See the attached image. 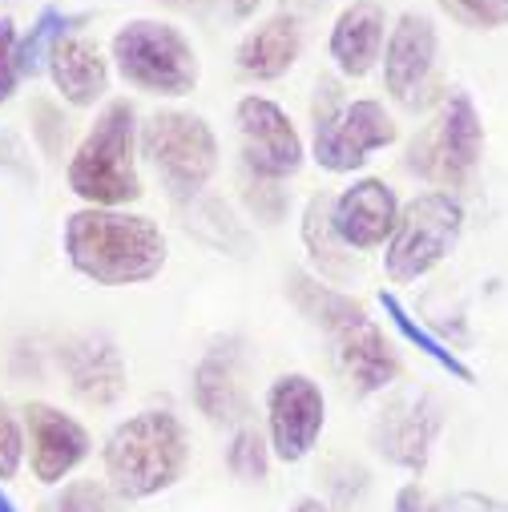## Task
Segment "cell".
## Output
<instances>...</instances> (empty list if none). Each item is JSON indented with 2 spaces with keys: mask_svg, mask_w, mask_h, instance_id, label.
I'll return each instance as SVG.
<instances>
[{
  "mask_svg": "<svg viewBox=\"0 0 508 512\" xmlns=\"http://www.w3.org/2000/svg\"><path fill=\"white\" fill-rule=\"evenodd\" d=\"M61 246L77 275L97 287L150 283L166 267V234L146 214L85 206L65 218Z\"/></svg>",
  "mask_w": 508,
  "mask_h": 512,
  "instance_id": "obj_1",
  "label": "cell"
},
{
  "mask_svg": "<svg viewBox=\"0 0 508 512\" xmlns=\"http://www.w3.org/2000/svg\"><path fill=\"white\" fill-rule=\"evenodd\" d=\"M287 295H291V303H295L319 331L331 335L335 355H339L347 379L355 383L363 396L384 392L388 383L396 379L400 363H396V355H392L384 331L375 327V319H371L351 295H343L339 287H331V283H323V279H311V275H303V271H295V275L287 279Z\"/></svg>",
  "mask_w": 508,
  "mask_h": 512,
  "instance_id": "obj_2",
  "label": "cell"
},
{
  "mask_svg": "<svg viewBox=\"0 0 508 512\" xmlns=\"http://www.w3.org/2000/svg\"><path fill=\"white\" fill-rule=\"evenodd\" d=\"M101 460L117 500H150L182 480L190 464V440L174 412L150 408L109 432Z\"/></svg>",
  "mask_w": 508,
  "mask_h": 512,
  "instance_id": "obj_3",
  "label": "cell"
},
{
  "mask_svg": "<svg viewBox=\"0 0 508 512\" xmlns=\"http://www.w3.org/2000/svg\"><path fill=\"white\" fill-rule=\"evenodd\" d=\"M138 146V113L130 101H109L89 134L69 158V190L85 206L121 210L142 198V178L134 162Z\"/></svg>",
  "mask_w": 508,
  "mask_h": 512,
  "instance_id": "obj_4",
  "label": "cell"
},
{
  "mask_svg": "<svg viewBox=\"0 0 508 512\" xmlns=\"http://www.w3.org/2000/svg\"><path fill=\"white\" fill-rule=\"evenodd\" d=\"M113 65L134 89L158 93V97H186L198 89V77H202L198 53L186 41V33L150 17L117 29Z\"/></svg>",
  "mask_w": 508,
  "mask_h": 512,
  "instance_id": "obj_5",
  "label": "cell"
},
{
  "mask_svg": "<svg viewBox=\"0 0 508 512\" xmlns=\"http://www.w3.org/2000/svg\"><path fill=\"white\" fill-rule=\"evenodd\" d=\"M464 234V206L444 194V190H428L420 198H412L392 234H388V250H384V271L392 283H420L424 275H432L448 254L456 250Z\"/></svg>",
  "mask_w": 508,
  "mask_h": 512,
  "instance_id": "obj_6",
  "label": "cell"
},
{
  "mask_svg": "<svg viewBox=\"0 0 508 512\" xmlns=\"http://www.w3.org/2000/svg\"><path fill=\"white\" fill-rule=\"evenodd\" d=\"M142 154L174 202H194L218 170V138L198 113L166 109L142 125Z\"/></svg>",
  "mask_w": 508,
  "mask_h": 512,
  "instance_id": "obj_7",
  "label": "cell"
},
{
  "mask_svg": "<svg viewBox=\"0 0 508 512\" xmlns=\"http://www.w3.org/2000/svg\"><path fill=\"white\" fill-rule=\"evenodd\" d=\"M480 158H484V125H480L476 101L464 89H452L436 121L408 146V170L448 194L472 182Z\"/></svg>",
  "mask_w": 508,
  "mask_h": 512,
  "instance_id": "obj_8",
  "label": "cell"
},
{
  "mask_svg": "<svg viewBox=\"0 0 508 512\" xmlns=\"http://www.w3.org/2000/svg\"><path fill=\"white\" fill-rule=\"evenodd\" d=\"M396 138V121L379 101H343L327 113H315L311 158L327 174H355L375 150H388Z\"/></svg>",
  "mask_w": 508,
  "mask_h": 512,
  "instance_id": "obj_9",
  "label": "cell"
},
{
  "mask_svg": "<svg viewBox=\"0 0 508 512\" xmlns=\"http://www.w3.org/2000/svg\"><path fill=\"white\" fill-rule=\"evenodd\" d=\"M234 121H238V138H242L246 174H259L267 182H283V178L299 174L303 138L279 101L259 97V93L242 97L234 109Z\"/></svg>",
  "mask_w": 508,
  "mask_h": 512,
  "instance_id": "obj_10",
  "label": "cell"
},
{
  "mask_svg": "<svg viewBox=\"0 0 508 512\" xmlns=\"http://www.w3.org/2000/svg\"><path fill=\"white\" fill-rule=\"evenodd\" d=\"M384 89L396 105L420 109L432 97L436 61H440V33L436 21L424 13L396 17V29L384 41Z\"/></svg>",
  "mask_w": 508,
  "mask_h": 512,
  "instance_id": "obj_11",
  "label": "cell"
},
{
  "mask_svg": "<svg viewBox=\"0 0 508 512\" xmlns=\"http://www.w3.org/2000/svg\"><path fill=\"white\" fill-rule=\"evenodd\" d=\"M267 424H271V452L283 464H299L319 444L327 424L323 388L303 371L279 375L267 392Z\"/></svg>",
  "mask_w": 508,
  "mask_h": 512,
  "instance_id": "obj_12",
  "label": "cell"
},
{
  "mask_svg": "<svg viewBox=\"0 0 508 512\" xmlns=\"http://www.w3.org/2000/svg\"><path fill=\"white\" fill-rule=\"evenodd\" d=\"M444 428V408L436 396L420 392V396H400L392 400L375 420V448L384 460H392L404 472H424L436 448V436Z\"/></svg>",
  "mask_w": 508,
  "mask_h": 512,
  "instance_id": "obj_13",
  "label": "cell"
},
{
  "mask_svg": "<svg viewBox=\"0 0 508 512\" xmlns=\"http://www.w3.org/2000/svg\"><path fill=\"white\" fill-rule=\"evenodd\" d=\"M89 448H93L89 432L61 408L53 404L25 408V456L41 484H65V476L89 460Z\"/></svg>",
  "mask_w": 508,
  "mask_h": 512,
  "instance_id": "obj_14",
  "label": "cell"
},
{
  "mask_svg": "<svg viewBox=\"0 0 508 512\" xmlns=\"http://www.w3.org/2000/svg\"><path fill=\"white\" fill-rule=\"evenodd\" d=\"M396 218H400V202L392 186L379 178H359L331 198V226L351 250L384 246Z\"/></svg>",
  "mask_w": 508,
  "mask_h": 512,
  "instance_id": "obj_15",
  "label": "cell"
},
{
  "mask_svg": "<svg viewBox=\"0 0 508 512\" xmlns=\"http://www.w3.org/2000/svg\"><path fill=\"white\" fill-rule=\"evenodd\" d=\"M61 367L73 383V392L93 408H109L125 392V355L101 331L69 339L61 347Z\"/></svg>",
  "mask_w": 508,
  "mask_h": 512,
  "instance_id": "obj_16",
  "label": "cell"
},
{
  "mask_svg": "<svg viewBox=\"0 0 508 512\" xmlns=\"http://www.w3.org/2000/svg\"><path fill=\"white\" fill-rule=\"evenodd\" d=\"M384 41H388V9L379 0H351L331 25L327 53L343 77H367L375 61L384 57Z\"/></svg>",
  "mask_w": 508,
  "mask_h": 512,
  "instance_id": "obj_17",
  "label": "cell"
},
{
  "mask_svg": "<svg viewBox=\"0 0 508 512\" xmlns=\"http://www.w3.org/2000/svg\"><path fill=\"white\" fill-rule=\"evenodd\" d=\"M194 404L214 424H234L246 412L242 388V351L238 343H214L194 367Z\"/></svg>",
  "mask_w": 508,
  "mask_h": 512,
  "instance_id": "obj_18",
  "label": "cell"
},
{
  "mask_svg": "<svg viewBox=\"0 0 508 512\" xmlns=\"http://www.w3.org/2000/svg\"><path fill=\"white\" fill-rule=\"evenodd\" d=\"M299 53H303L299 17L295 13H275L238 41L234 61L250 81H279L299 61Z\"/></svg>",
  "mask_w": 508,
  "mask_h": 512,
  "instance_id": "obj_19",
  "label": "cell"
},
{
  "mask_svg": "<svg viewBox=\"0 0 508 512\" xmlns=\"http://www.w3.org/2000/svg\"><path fill=\"white\" fill-rule=\"evenodd\" d=\"M49 77H53L57 93H61L69 105H77V109L97 105V101L105 97V89H109V65H105L101 49H97L93 41L77 37V33L65 37V41L53 49V57H49Z\"/></svg>",
  "mask_w": 508,
  "mask_h": 512,
  "instance_id": "obj_20",
  "label": "cell"
},
{
  "mask_svg": "<svg viewBox=\"0 0 508 512\" xmlns=\"http://www.w3.org/2000/svg\"><path fill=\"white\" fill-rule=\"evenodd\" d=\"M303 246L323 283L343 287L355 279V250L331 226V194H315L303 210Z\"/></svg>",
  "mask_w": 508,
  "mask_h": 512,
  "instance_id": "obj_21",
  "label": "cell"
},
{
  "mask_svg": "<svg viewBox=\"0 0 508 512\" xmlns=\"http://www.w3.org/2000/svg\"><path fill=\"white\" fill-rule=\"evenodd\" d=\"M379 307L388 311V319H392V327L400 331V339H408L412 347H420L444 375H452V379H460V383H476V371H472L456 351H448L444 339H436V335H432V331H428V327H424V323H420V319H416L392 291H379Z\"/></svg>",
  "mask_w": 508,
  "mask_h": 512,
  "instance_id": "obj_22",
  "label": "cell"
},
{
  "mask_svg": "<svg viewBox=\"0 0 508 512\" xmlns=\"http://www.w3.org/2000/svg\"><path fill=\"white\" fill-rule=\"evenodd\" d=\"M81 25V17H69L61 9H41V17L33 21V29L17 41V65H21V77H37L41 69H49V57L53 49L73 37V29Z\"/></svg>",
  "mask_w": 508,
  "mask_h": 512,
  "instance_id": "obj_23",
  "label": "cell"
},
{
  "mask_svg": "<svg viewBox=\"0 0 508 512\" xmlns=\"http://www.w3.org/2000/svg\"><path fill=\"white\" fill-rule=\"evenodd\" d=\"M190 206H194V210H190V230H194L198 238H206V242L218 246V250H238V254L250 250V234H246V226L234 218V210H230L226 202L194 198Z\"/></svg>",
  "mask_w": 508,
  "mask_h": 512,
  "instance_id": "obj_24",
  "label": "cell"
},
{
  "mask_svg": "<svg viewBox=\"0 0 508 512\" xmlns=\"http://www.w3.org/2000/svg\"><path fill=\"white\" fill-rule=\"evenodd\" d=\"M41 512H121L117 496L109 484H97V480H69L61 484Z\"/></svg>",
  "mask_w": 508,
  "mask_h": 512,
  "instance_id": "obj_25",
  "label": "cell"
},
{
  "mask_svg": "<svg viewBox=\"0 0 508 512\" xmlns=\"http://www.w3.org/2000/svg\"><path fill=\"white\" fill-rule=\"evenodd\" d=\"M226 468L246 480V484H259L267 480V468H271V444L254 432V428H238L230 448H226Z\"/></svg>",
  "mask_w": 508,
  "mask_h": 512,
  "instance_id": "obj_26",
  "label": "cell"
},
{
  "mask_svg": "<svg viewBox=\"0 0 508 512\" xmlns=\"http://www.w3.org/2000/svg\"><path fill=\"white\" fill-rule=\"evenodd\" d=\"M436 5L464 29H504L508 25V0H436Z\"/></svg>",
  "mask_w": 508,
  "mask_h": 512,
  "instance_id": "obj_27",
  "label": "cell"
},
{
  "mask_svg": "<svg viewBox=\"0 0 508 512\" xmlns=\"http://www.w3.org/2000/svg\"><path fill=\"white\" fill-rule=\"evenodd\" d=\"M242 198L250 206V214L259 222H279L283 210H287V194L279 190V182H267L259 174H246L242 178Z\"/></svg>",
  "mask_w": 508,
  "mask_h": 512,
  "instance_id": "obj_28",
  "label": "cell"
},
{
  "mask_svg": "<svg viewBox=\"0 0 508 512\" xmlns=\"http://www.w3.org/2000/svg\"><path fill=\"white\" fill-rule=\"evenodd\" d=\"M25 464V424L0 404V480H13Z\"/></svg>",
  "mask_w": 508,
  "mask_h": 512,
  "instance_id": "obj_29",
  "label": "cell"
},
{
  "mask_svg": "<svg viewBox=\"0 0 508 512\" xmlns=\"http://www.w3.org/2000/svg\"><path fill=\"white\" fill-rule=\"evenodd\" d=\"M17 25L9 17H0V105L17 93L21 81V65H17Z\"/></svg>",
  "mask_w": 508,
  "mask_h": 512,
  "instance_id": "obj_30",
  "label": "cell"
},
{
  "mask_svg": "<svg viewBox=\"0 0 508 512\" xmlns=\"http://www.w3.org/2000/svg\"><path fill=\"white\" fill-rule=\"evenodd\" d=\"M428 512H508V500H496L484 492H452L428 504Z\"/></svg>",
  "mask_w": 508,
  "mask_h": 512,
  "instance_id": "obj_31",
  "label": "cell"
},
{
  "mask_svg": "<svg viewBox=\"0 0 508 512\" xmlns=\"http://www.w3.org/2000/svg\"><path fill=\"white\" fill-rule=\"evenodd\" d=\"M33 121H41V125H37V138H41V146H45L49 154H57V150H61V134H65V125H61L57 109L41 101V105L33 109Z\"/></svg>",
  "mask_w": 508,
  "mask_h": 512,
  "instance_id": "obj_32",
  "label": "cell"
},
{
  "mask_svg": "<svg viewBox=\"0 0 508 512\" xmlns=\"http://www.w3.org/2000/svg\"><path fill=\"white\" fill-rule=\"evenodd\" d=\"M206 5H218L230 21H250L254 13H259L263 0H206Z\"/></svg>",
  "mask_w": 508,
  "mask_h": 512,
  "instance_id": "obj_33",
  "label": "cell"
},
{
  "mask_svg": "<svg viewBox=\"0 0 508 512\" xmlns=\"http://www.w3.org/2000/svg\"><path fill=\"white\" fill-rule=\"evenodd\" d=\"M396 512H428V496L416 484H404L396 492Z\"/></svg>",
  "mask_w": 508,
  "mask_h": 512,
  "instance_id": "obj_34",
  "label": "cell"
},
{
  "mask_svg": "<svg viewBox=\"0 0 508 512\" xmlns=\"http://www.w3.org/2000/svg\"><path fill=\"white\" fill-rule=\"evenodd\" d=\"M166 9H178V13H202L206 0H162Z\"/></svg>",
  "mask_w": 508,
  "mask_h": 512,
  "instance_id": "obj_35",
  "label": "cell"
},
{
  "mask_svg": "<svg viewBox=\"0 0 508 512\" xmlns=\"http://www.w3.org/2000/svg\"><path fill=\"white\" fill-rule=\"evenodd\" d=\"M287 512H331V508H327L323 500H315V496H303V500H299V504H291Z\"/></svg>",
  "mask_w": 508,
  "mask_h": 512,
  "instance_id": "obj_36",
  "label": "cell"
},
{
  "mask_svg": "<svg viewBox=\"0 0 508 512\" xmlns=\"http://www.w3.org/2000/svg\"><path fill=\"white\" fill-rule=\"evenodd\" d=\"M0 512H17V504L9 500V492H5V488H0Z\"/></svg>",
  "mask_w": 508,
  "mask_h": 512,
  "instance_id": "obj_37",
  "label": "cell"
}]
</instances>
